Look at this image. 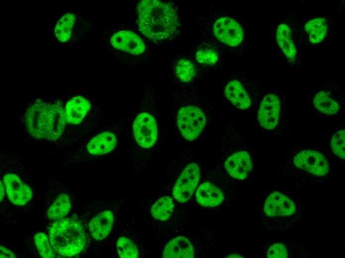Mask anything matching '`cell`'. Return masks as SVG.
Returning <instances> with one entry per match:
<instances>
[{"label": "cell", "mask_w": 345, "mask_h": 258, "mask_svg": "<svg viewBox=\"0 0 345 258\" xmlns=\"http://www.w3.org/2000/svg\"><path fill=\"white\" fill-rule=\"evenodd\" d=\"M275 35L277 45L288 63L295 64L297 52L290 28L286 23L281 22L276 27Z\"/></svg>", "instance_id": "15"}, {"label": "cell", "mask_w": 345, "mask_h": 258, "mask_svg": "<svg viewBox=\"0 0 345 258\" xmlns=\"http://www.w3.org/2000/svg\"><path fill=\"white\" fill-rule=\"evenodd\" d=\"M51 246L61 256L72 257L80 254L86 243V237L80 222L65 218L55 222L49 230Z\"/></svg>", "instance_id": "3"}, {"label": "cell", "mask_w": 345, "mask_h": 258, "mask_svg": "<svg viewBox=\"0 0 345 258\" xmlns=\"http://www.w3.org/2000/svg\"><path fill=\"white\" fill-rule=\"evenodd\" d=\"M345 131L341 129L336 132L331 140V147L333 152L338 157L345 159Z\"/></svg>", "instance_id": "29"}, {"label": "cell", "mask_w": 345, "mask_h": 258, "mask_svg": "<svg viewBox=\"0 0 345 258\" xmlns=\"http://www.w3.org/2000/svg\"><path fill=\"white\" fill-rule=\"evenodd\" d=\"M177 125L183 136L188 140L196 138L203 130L206 117L199 108L188 105L178 112Z\"/></svg>", "instance_id": "4"}, {"label": "cell", "mask_w": 345, "mask_h": 258, "mask_svg": "<svg viewBox=\"0 0 345 258\" xmlns=\"http://www.w3.org/2000/svg\"><path fill=\"white\" fill-rule=\"evenodd\" d=\"M90 108L91 104L85 98L81 96L72 98L66 105L67 122L74 125L80 124Z\"/></svg>", "instance_id": "18"}, {"label": "cell", "mask_w": 345, "mask_h": 258, "mask_svg": "<svg viewBox=\"0 0 345 258\" xmlns=\"http://www.w3.org/2000/svg\"><path fill=\"white\" fill-rule=\"evenodd\" d=\"M227 99L237 108L245 110L250 107L251 100L246 89L237 79L228 82L225 89Z\"/></svg>", "instance_id": "17"}, {"label": "cell", "mask_w": 345, "mask_h": 258, "mask_svg": "<svg viewBox=\"0 0 345 258\" xmlns=\"http://www.w3.org/2000/svg\"><path fill=\"white\" fill-rule=\"evenodd\" d=\"M177 77L183 82H189L195 74L194 64L190 61L182 59L176 64L175 68Z\"/></svg>", "instance_id": "27"}, {"label": "cell", "mask_w": 345, "mask_h": 258, "mask_svg": "<svg viewBox=\"0 0 345 258\" xmlns=\"http://www.w3.org/2000/svg\"><path fill=\"white\" fill-rule=\"evenodd\" d=\"M75 19V15L71 12L63 14L58 19L54 29L56 38L58 42L64 43L70 40Z\"/></svg>", "instance_id": "23"}, {"label": "cell", "mask_w": 345, "mask_h": 258, "mask_svg": "<svg viewBox=\"0 0 345 258\" xmlns=\"http://www.w3.org/2000/svg\"><path fill=\"white\" fill-rule=\"evenodd\" d=\"M264 210L268 216H289L295 211L294 202L284 194L274 192L265 201Z\"/></svg>", "instance_id": "12"}, {"label": "cell", "mask_w": 345, "mask_h": 258, "mask_svg": "<svg viewBox=\"0 0 345 258\" xmlns=\"http://www.w3.org/2000/svg\"><path fill=\"white\" fill-rule=\"evenodd\" d=\"M281 111V102L275 93L267 94L262 100L258 112V120L264 128L271 130L278 125Z\"/></svg>", "instance_id": "9"}, {"label": "cell", "mask_w": 345, "mask_h": 258, "mask_svg": "<svg viewBox=\"0 0 345 258\" xmlns=\"http://www.w3.org/2000/svg\"><path fill=\"white\" fill-rule=\"evenodd\" d=\"M200 179V169L198 165L192 163L183 170L176 182L172 191L174 198L183 203L192 195Z\"/></svg>", "instance_id": "5"}, {"label": "cell", "mask_w": 345, "mask_h": 258, "mask_svg": "<svg viewBox=\"0 0 345 258\" xmlns=\"http://www.w3.org/2000/svg\"><path fill=\"white\" fill-rule=\"evenodd\" d=\"M297 168L318 176L325 175L329 171V163L325 156L315 150H305L298 153L293 159Z\"/></svg>", "instance_id": "8"}, {"label": "cell", "mask_w": 345, "mask_h": 258, "mask_svg": "<svg viewBox=\"0 0 345 258\" xmlns=\"http://www.w3.org/2000/svg\"><path fill=\"white\" fill-rule=\"evenodd\" d=\"M116 144L115 135L112 132L105 131L92 138L87 145V149L91 154L102 155L111 152Z\"/></svg>", "instance_id": "21"}, {"label": "cell", "mask_w": 345, "mask_h": 258, "mask_svg": "<svg viewBox=\"0 0 345 258\" xmlns=\"http://www.w3.org/2000/svg\"><path fill=\"white\" fill-rule=\"evenodd\" d=\"M335 93L326 87L318 90L312 98V103L316 109L321 113L333 116L340 109V101Z\"/></svg>", "instance_id": "14"}, {"label": "cell", "mask_w": 345, "mask_h": 258, "mask_svg": "<svg viewBox=\"0 0 345 258\" xmlns=\"http://www.w3.org/2000/svg\"><path fill=\"white\" fill-rule=\"evenodd\" d=\"M25 119L32 136L48 140L57 139L67 122L65 111L62 106L44 102L32 105L26 113Z\"/></svg>", "instance_id": "2"}, {"label": "cell", "mask_w": 345, "mask_h": 258, "mask_svg": "<svg viewBox=\"0 0 345 258\" xmlns=\"http://www.w3.org/2000/svg\"><path fill=\"white\" fill-rule=\"evenodd\" d=\"M174 208L172 199L169 196L159 199L152 206L150 211L156 219L165 221L169 218Z\"/></svg>", "instance_id": "25"}, {"label": "cell", "mask_w": 345, "mask_h": 258, "mask_svg": "<svg viewBox=\"0 0 345 258\" xmlns=\"http://www.w3.org/2000/svg\"><path fill=\"white\" fill-rule=\"evenodd\" d=\"M195 57L199 63L209 65L214 64L218 58V55L215 51L207 49L199 50L196 53Z\"/></svg>", "instance_id": "30"}, {"label": "cell", "mask_w": 345, "mask_h": 258, "mask_svg": "<svg viewBox=\"0 0 345 258\" xmlns=\"http://www.w3.org/2000/svg\"><path fill=\"white\" fill-rule=\"evenodd\" d=\"M112 212L106 210L93 218L89 223V229L96 240H102L110 234L114 223Z\"/></svg>", "instance_id": "16"}, {"label": "cell", "mask_w": 345, "mask_h": 258, "mask_svg": "<svg viewBox=\"0 0 345 258\" xmlns=\"http://www.w3.org/2000/svg\"><path fill=\"white\" fill-rule=\"evenodd\" d=\"M118 255L123 258H137L138 251L135 243L125 237H120L116 243Z\"/></svg>", "instance_id": "26"}, {"label": "cell", "mask_w": 345, "mask_h": 258, "mask_svg": "<svg viewBox=\"0 0 345 258\" xmlns=\"http://www.w3.org/2000/svg\"><path fill=\"white\" fill-rule=\"evenodd\" d=\"M71 208V201L67 194H59L49 208L47 216L49 219L59 220L66 215Z\"/></svg>", "instance_id": "24"}, {"label": "cell", "mask_w": 345, "mask_h": 258, "mask_svg": "<svg viewBox=\"0 0 345 258\" xmlns=\"http://www.w3.org/2000/svg\"><path fill=\"white\" fill-rule=\"evenodd\" d=\"M227 258H243L241 257L240 255L237 254H232L229 256L227 257Z\"/></svg>", "instance_id": "34"}, {"label": "cell", "mask_w": 345, "mask_h": 258, "mask_svg": "<svg viewBox=\"0 0 345 258\" xmlns=\"http://www.w3.org/2000/svg\"><path fill=\"white\" fill-rule=\"evenodd\" d=\"M110 42L115 48L135 55L141 54L145 49L140 37L129 30H120L115 33Z\"/></svg>", "instance_id": "11"}, {"label": "cell", "mask_w": 345, "mask_h": 258, "mask_svg": "<svg viewBox=\"0 0 345 258\" xmlns=\"http://www.w3.org/2000/svg\"><path fill=\"white\" fill-rule=\"evenodd\" d=\"M213 33L220 42L231 47H236L242 42L244 33L240 24L229 17L217 19L213 27Z\"/></svg>", "instance_id": "6"}, {"label": "cell", "mask_w": 345, "mask_h": 258, "mask_svg": "<svg viewBox=\"0 0 345 258\" xmlns=\"http://www.w3.org/2000/svg\"><path fill=\"white\" fill-rule=\"evenodd\" d=\"M194 250L190 241L185 237L179 236L171 240L165 246L163 258L194 257Z\"/></svg>", "instance_id": "19"}, {"label": "cell", "mask_w": 345, "mask_h": 258, "mask_svg": "<svg viewBox=\"0 0 345 258\" xmlns=\"http://www.w3.org/2000/svg\"><path fill=\"white\" fill-rule=\"evenodd\" d=\"M0 200L1 201L2 199H3L4 194H5V190L4 188V187L1 183V182H0Z\"/></svg>", "instance_id": "33"}, {"label": "cell", "mask_w": 345, "mask_h": 258, "mask_svg": "<svg viewBox=\"0 0 345 258\" xmlns=\"http://www.w3.org/2000/svg\"><path fill=\"white\" fill-rule=\"evenodd\" d=\"M327 19L323 17L311 19L304 26L309 42L315 44L323 41L327 35Z\"/></svg>", "instance_id": "22"}, {"label": "cell", "mask_w": 345, "mask_h": 258, "mask_svg": "<svg viewBox=\"0 0 345 258\" xmlns=\"http://www.w3.org/2000/svg\"><path fill=\"white\" fill-rule=\"evenodd\" d=\"M225 167L230 176L237 179L246 178L252 168L250 155L246 151L236 152L227 159Z\"/></svg>", "instance_id": "13"}, {"label": "cell", "mask_w": 345, "mask_h": 258, "mask_svg": "<svg viewBox=\"0 0 345 258\" xmlns=\"http://www.w3.org/2000/svg\"><path fill=\"white\" fill-rule=\"evenodd\" d=\"M35 243L40 256L44 258L56 257L55 251L50 245L47 236L43 233L39 232L34 236Z\"/></svg>", "instance_id": "28"}, {"label": "cell", "mask_w": 345, "mask_h": 258, "mask_svg": "<svg viewBox=\"0 0 345 258\" xmlns=\"http://www.w3.org/2000/svg\"><path fill=\"white\" fill-rule=\"evenodd\" d=\"M139 27L144 36L152 40L169 39L179 26L177 13L169 4L143 0L138 4Z\"/></svg>", "instance_id": "1"}, {"label": "cell", "mask_w": 345, "mask_h": 258, "mask_svg": "<svg viewBox=\"0 0 345 258\" xmlns=\"http://www.w3.org/2000/svg\"><path fill=\"white\" fill-rule=\"evenodd\" d=\"M197 201L204 207H212L219 205L224 199L221 190L212 184L206 182L202 184L196 193Z\"/></svg>", "instance_id": "20"}, {"label": "cell", "mask_w": 345, "mask_h": 258, "mask_svg": "<svg viewBox=\"0 0 345 258\" xmlns=\"http://www.w3.org/2000/svg\"><path fill=\"white\" fill-rule=\"evenodd\" d=\"M133 130L137 143L143 148L152 147L157 140L156 122L149 114L142 113L137 116L133 124Z\"/></svg>", "instance_id": "7"}, {"label": "cell", "mask_w": 345, "mask_h": 258, "mask_svg": "<svg viewBox=\"0 0 345 258\" xmlns=\"http://www.w3.org/2000/svg\"><path fill=\"white\" fill-rule=\"evenodd\" d=\"M0 257L1 258H16L15 254L10 251L9 250L7 249L5 247L0 246Z\"/></svg>", "instance_id": "32"}, {"label": "cell", "mask_w": 345, "mask_h": 258, "mask_svg": "<svg viewBox=\"0 0 345 258\" xmlns=\"http://www.w3.org/2000/svg\"><path fill=\"white\" fill-rule=\"evenodd\" d=\"M3 181L8 199L13 204L23 205L31 199L32 192L30 187L22 182L16 175L7 174L3 177Z\"/></svg>", "instance_id": "10"}, {"label": "cell", "mask_w": 345, "mask_h": 258, "mask_svg": "<svg viewBox=\"0 0 345 258\" xmlns=\"http://www.w3.org/2000/svg\"><path fill=\"white\" fill-rule=\"evenodd\" d=\"M267 257L268 258H285L288 257L286 247L282 244L276 243L269 249Z\"/></svg>", "instance_id": "31"}]
</instances>
